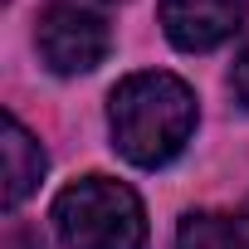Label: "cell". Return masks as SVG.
<instances>
[{
  "instance_id": "obj_1",
  "label": "cell",
  "mask_w": 249,
  "mask_h": 249,
  "mask_svg": "<svg viewBox=\"0 0 249 249\" xmlns=\"http://www.w3.org/2000/svg\"><path fill=\"white\" fill-rule=\"evenodd\" d=\"M107 127L132 166H166L196 132V93L186 78L161 69L127 73L107 98Z\"/></svg>"
},
{
  "instance_id": "obj_2",
  "label": "cell",
  "mask_w": 249,
  "mask_h": 249,
  "mask_svg": "<svg viewBox=\"0 0 249 249\" xmlns=\"http://www.w3.org/2000/svg\"><path fill=\"white\" fill-rule=\"evenodd\" d=\"M54 230L64 249H142L147 210L132 186H122L112 176H83L59 191Z\"/></svg>"
},
{
  "instance_id": "obj_3",
  "label": "cell",
  "mask_w": 249,
  "mask_h": 249,
  "mask_svg": "<svg viewBox=\"0 0 249 249\" xmlns=\"http://www.w3.org/2000/svg\"><path fill=\"white\" fill-rule=\"evenodd\" d=\"M35 44H39V59L64 78L98 69L112 49L107 5L103 0H49L35 30Z\"/></svg>"
},
{
  "instance_id": "obj_4",
  "label": "cell",
  "mask_w": 249,
  "mask_h": 249,
  "mask_svg": "<svg viewBox=\"0 0 249 249\" xmlns=\"http://www.w3.org/2000/svg\"><path fill=\"white\" fill-rule=\"evenodd\" d=\"M249 15V0H161V30L176 49L205 54L225 44Z\"/></svg>"
},
{
  "instance_id": "obj_5",
  "label": "cell",
  "mask_w": 249,
  "mask_h": 249,
  "mask_svg": "<svg viewBox=\"0 0 249 249\" xmlns=\"http://www.w3.org/2000/svg\"><path fill=\"white\" fill-rule=\"evenodd\" d=\"M0 152H5V210H20L25 196L44 181V147L30 137V127L5 112V142H0Z\"/></svg>"
},
{
  "instance_id": "obj_6",
  "label": "cell",
  "mask_w": 249,
  "mask_h": 249,
  "mask_svg": "<svg viewBox=\"0 0 249 249\" xmlns=\"http://www.w3.org/2000/svg\"><path fill=\"white\" fill-rule=\"evenodd\" d=\"M176 249H249V234L239 220L215 210H191L176 225Z\"/></svg>"
},
{
  "instance_id": "obj_7",
  "label": "cell",
  "mask_w": 249,
  "mask_h": 249,
  "mask_svg": "<svg viewBox=\"0 0 249 249\" xmlns=\"http://www.w3.org/2000/svg\"><path fill=\"white\" fill-rule=\"evenodd\" d=\"M230 88H234V103L249 107V49L234 59V69H230Z\"/></svg>"
},
{
  "instance_id": "obj_8",
  "label": "cell",
  "mask_w": 249,
  "mask_h": 249,
  "mask_svg": "<svg viewBox=\"0 0 249 249\" xmlns=\"http://www.w3.org/2000/svg\"><path fill=\"white\" fill-rule=\"evenodd\" d=\"M239 225H244V234H249V200H244V215H239Z\"/></svg>"
}]
</instances>
